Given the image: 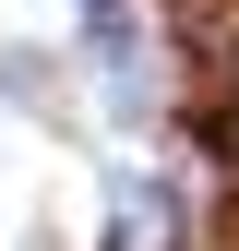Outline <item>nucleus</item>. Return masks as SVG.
Wrapping results in <instances>:
<instances>
[]
</instances>
